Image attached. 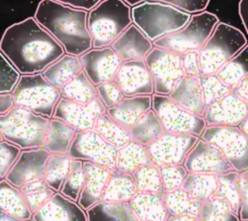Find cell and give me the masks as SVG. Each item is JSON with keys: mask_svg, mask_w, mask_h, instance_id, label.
Wrapping results in <instances>:
<instances>
[{"mask_svg": "<svg viewBox=\"0 0 248 221\" xmlns=\"http://www.w3.org/2000/svg\"><path fill=\"white\" fill-rule=\"evenodd\" d=\"M0 51L21 76L42 72L65 54L62 46L34 16L5 30L0 40Z\"/></svg>", "mask_w": 248, "mask_h": 221, "instance_id": "cell-1", "label": "cell"}, {"mask_svg": "<svg viewBox=\"0 0 248 221\" xmlns=\"http://www.w3.org/2000/svg\"><path fill=\"white\" fill-rule=\"evenodd\" d=\"M87 14L88 11L72 8L55 0H41L34 18L62 46L65 54L79 57L92 48Z\"/></svg>", "mask_w": 248, "mask_h": 221, "instance_id": "cell-2", "label": "cell"}, {"mask_svg": "<svg viewBox=\"0 0 248 221\" xmlns=\"http://www.w3.org/2000/svg\"><path fill=\"white\" fill-rule=\"evenodd\" d=\"M132 7L123 0H102L87 14V29L92 48L109 47L132 21Z\"/></svg>", "mask_w": 248, "mask_h": 221, "instance_id": "cell-3", "label": "cell"}, {"mask_svg": "<svg viewBox=\"0 0 248 221\" xmlns=\"http://www.w3.org/2000/svg\"><path fill=\"white\" fill-rule=\"evenodd\" d=\"M48 119L19 106L0 115V133L3 139L21 150L43 148Z\"/></svg>", "mask_w": 248, "mask_h": 221, "instance_id": "cell-4", "label": "cell"}, {"mask_svg": "<svg viewBox=\"0 0 248 221\" xmlns=\"http://www.w3.org/2000/svg\"><path fill=\"white\" fill-rule=\"evenodd\" d=\"M132 21L152 42L184 27L191 14L169 4L144 1L132 7Z\"/></svg>", "mask_w": 248, "mask_h": 221, "instance_id": "cell-5", "label": "cell"}, {"mask_svg": "<svg viewBox=\"0 0 248 221\" xmlns=\"http://www.w3.org/2000/svg\"><path fill=\"white\" fill-rule=\"evenodd\" d=\"M246 46V35L240 29L218 22L209 39L198 51L201 75H215Z\"/></svg>", "mask_w": 248, "mask_h": 221, "instance_id": "cell-6", "label": "cell"}, {"mask_svg": "<svg viewBox=\"0 0 248 221\" xmlns=\"http://www.w3.org/2000/svg\"><path fill=\"white\" fill-rule=\"evenodd\" d=\"M14 105L28 109L41 116L51 118L59 102L60 90L42 72L22 75L12 90Z\"/></svg>", "mask_w": 248, "mask_h": 221, "instance_id": "cell-7", "label": "cell"}, {"mask_svg": "<svg viewBox=\"0 0 248 221\" xmlns=\"http://www.w3.org/2000/svg\"><path fill=\"white\" fill-rule=\"evenodd\" d=\"M218 22V18L207 10L194 13L191 14L184 27L153 42V44L179 55L199 51Z\"/></svg>", "mask_w": 248, "mask_h": 221, "instance_id": "cell-8", "label": "cell"}, {"mask_svg": "<svg viewBox=\"0 0 248 221\" xmlns=\"http://www.w3.org/2000/svg\"><path fill=\"white\" fill-rule=\"evenodd\" d=\"M152 109L157 115L166 133L187 134L200 138L207 126L203 116L180 107L168 95L153 94Z\"/></svg>", "mask_w": 248, "mask_h": 221, "instance_id": "cell-9", "label": "cell"}, {"mask_svg": "<svg viewBox=\"0 0 248 221\" xmlns=\"http://www.w3.org/2000/svg\"><path fill=\"white\" fill-rule=\"evenodd\" d=\"M200 138L214 146L236 171L248 169V136L235 126H206Z\"/></svg>", "mask_w": 248, "mask_h": 221, "instance_id": "cell-10", "label": "cell"}, {"mask_svg": "<svg viewBox=\"0 0 248 221\" xmlns=\"http://www.w3.org/2000/svg\"><path fill=\"white\" fill-rule=\"evenodd\" d=\"M181 55L154 46L144 58V64L154 81V94L168 95L184 77Z\"/></svg>", "mask_w": 248, "mask_h": 221, "instance_id": "cell-11", "label": "cell"}, {"mask_svg": "<svg viewBox=\"0 0 248 221\" xmlns=\"http://www.w3.org/2000/svg\"><path fill=\"white\" fill-rule=\"evenodd\" d=\"M117 152L118 149L92 129L77 134L67 155L71 159L89 162L115 170Z\"/></svg>", "mask_w": 248, "mask_h": 221, "instance_id": "cell-12", "label": "cell"}, {"mask_svg": "<svg viewBox=\"0 0 248 221\" xmlns=\"http://www.w3.org/2000/svg\"><path fill=\"white\" fill-rule=\"evenodd\" d=\"M199 139L193 135L164 133L147 147L152 162L158 167L183 165L188 153Z\"/></svg>", "mask_w": 248, "mask_h": 221, "instance_id": "cell-13", "label": "cell"}, {"mask_svg": "<svg viewBox=\"0 0 248 221\" xmlns=\"http://www.w3.org/2000/svg\"><path fill=\"white\" fill-rule=\"evenodd\" d=\"M106 112V108L96 97L91 102L82 104L61 97L53 116L70 125L78 133L92 130L98 117Z\"/></svg>", "mask_w": 248, "mask_h": 221, "instance_id": "cell-14", "label": "cell"}, {"mask_svg": "<svg viewBox=\"0 0 248 221\" xmlns=\"http://www.w3.org/2000/svg\"><path fill=\"white\" fill-rule=\"evenodd\" d=\"M78 58L85 76L95 86L114 81L122 64L121 59L110 46L91 48Z\"/></svg>", "mask_w": 248, "mask_h": 221, "instance_id": "cell-15", "label": "cell"}, {"mask_svg": "<svg viewBox=\"0 0 248 221\" xmlns=\"http://www.w3.org/2000/svg\"><path fill=\"white\" fill-rule=\"evenodd\" d=\"M183 166L188 173L195 174L218 176L234 170L217 149L201 138L188 153Z\"/></svg>", "mask_w": 248, "mask_h": 221, "instance_id": "cell-16", "label": "cell"}, {"mask_svg": "<svg viewBox=\"0 0 248 221\" xmlns=\"http://www.w3.org/2000/svg\"><path fill=\"white\" fill-rule=\"evenodd\" d=\"M124 96L153 95L154 81L144 61L122 62L114 80Z\"/></svg>", "mask_w": 248, "mask_h": 221, "instance_id": "cell-17", "label": "cell"}, {"mask_svg": "<svg viewBox=\"0 0 248 221\" xmlns=\"http://www.w3.org/2000/svg\"><path fill=\"white\" fill-rule=\"evenodd\" d=\"M248 117V102L232 91L206 107L203 118L207 126H237Z\"/></svg>", "mask_w": 248, "mask_h": 221, "instance_id": "cell-18", "label": "cell"}, {"mask_svg": "<svg viewBox=\"0 0 248 221\" xmlns=\"http://www.w3.org/2000/svg\"><path fill=\"white\" fill-rule=\"evenodd\" d=\"M48 156L49 153L45 148L21 150L5 180L13 187L19 188L24 184L43 179Z\"/></svg>", "mask_w": 248, "mask_h": 221, "instance_id": "cell-19", "label": "cell"}, {"mask_svg": "<svg viewBox=\"0 0 248 221\" xmlns=\"http://www.w3.org/2000/svg\"><path fill=\"white\" fill-rule=\"evenodd\" d=\"M33 221H87L86 211L77 202L56 192L32 215Z\"/></svg>", "mask_w": 248, "mask_h": 221, "instance_id": "cell-20", "label": "cell"}, {"mask_svg": "<svg viewBox=\"0 0 248 221\" xmlns=\"http://www.w3.org/2000/svg\"><path fill=\"white\" fill-rule=\"evenodd\" d=\"M83 185L78 204L87 210L102 201V196L112 170L89 162H83Z\"/></svg>", "mask_w": 248, "mask_h": 221, "instance_id": "cell-21", "label": "cell"}, {"mask_svg": "<svg viewBox=\"0 0 248 221\" xmlns=\"http://www.w3.org/2000/svg\"><path fill=\"white\" fill-rule=\"evenodd\" d=\"M122 62L141 60L154 48L153 42L148 39L134 23L124 31L110 46Z\"/></svg>", "mask_w": 248, "mask_h": 221, "instance_id": "cell-22", "label": "cell"}, {"mask_svg": "<svg viewBox=\"0 0 248 221\" xmlns=\"http://www.w3.org/2000/svg\"><path fill=\"white\" fill-rule=\"evenodd\" d=\"M218 187L214 196L225 201L237 215L241 204H248V173L229 171L217 176Z\"/></svg>", "mask_w": 248, "mask_h": 221, "instance_id": "cell-23", "label": "cell"}, {"mask_svg": "<svg viewBox=\"0 0 248 221\" xmlns=\"http://www.w3.org/2000/svg\"><path fill=\"white\" fill-rule=\"evenodd\" d=\"M153 95L125 96L115 106L106 109V113L127 129H131L148 110L152 109Z\"/></svg>", "mask_w": 248, "mask_h": 221, "instance_id": "cell-24", "label": "cell"}, {"mask_svg": "<svg viewBox=\"0 0 248 221\" xmlns=\"http://www.w3.org/2000/svg\"><path fill=\"white\" fill-rule=\"evenodd\" d=\"M168 96L172 102L193 114L203 116L205 113L206 105L198 77H183Z\"/></svg>", "mask_w": 248, "mask_h": 221, "instance_id": "cell-25", "label": "cell"}, {"mask_svg": "<svg viewBox=\"0 0 248 221\" xmlns=\"http://www.w3.org/2000/svg\"><path fill=\"white\" fill-rule=\"evenodd\" d=\"M162 194L136 193L129 204L140 221H166L169 214L166 210Z\"/></svg>", "mask_w": 248, "mask_h": 221, "instance_id": "cell-26", "label": "cell"}, {"mask_svg": "<svg viewBox=\"0 0 248 221\" xmlns=\"http://www.w3.org/2000/svg\"><path fill=\"white\" fill-rule=\"evenodd\" d=\"M78 132L64 121L51 117L45 140V148L49 154L67 155L70 146Z\"/></svg>", "mask_w": 248, "mask_h": 221, "instance_id": "cell-27", "label": "cell"}, {"mask_svg": "<svg viewBox=\"0 0 248 221\" xmlns=\"http://www.w3.org/2000/svg\"><path fill=\"white\" fill-rule=\"evenodd\" d=\"M81 70L82 67L78 56L64 54L43 70L42 75L60 90Z\"/></svg>", "mask_w": 248, "mask_h": 221, "instance_id": "cell-28", "label": "cell"}, {"mask_svg": "<svg viewBox=\"0 0 248 221\" xmlns=\"http://www.w3.org/2000/svg\"><path fill=\"white\" fill-rule=\"evenodd\" d=\"M153 162L147 147L132 140L118 149L115 170L133 175L137 170Z\"/></svg>", "mask_w": 248, "mask_h": 221, "instance_id": "cell-29", "label": "cell"}, {"mask_svg": "<svg viewBox=\"0 0 248 221\" xmlns=\"http://www.w3.org/2000/svg\"><path fill=\"white\" fill-rule=\"evenodd\" d=\"M137 192L133 175L115 170L109 177L101 202L130 203Z\"/></svg>", "mask_w": 248, "mask_h": 221, "instance_id": "cell-30", "label": "cell"}, {"mask_svg": "<svg viewBox=\"0 0 248 221\" xmlns=\"http://www.w3.org/2000/svg\"><path fill=\"white\" fill-rule=\"evenodd\" d=\"M0 212L26 221L32 219V212L24 203L19 188L10 185L5 179L0 180Z\"/></svg>", "mask_w": 248, "mask_h": 221, "instance_id": "cell-31", "label": "cell"}, {"mask_svg": "<svg viewBox=\"0 0 248 221\" xmlns=\"http://www.w3.org/2000/svg\"><path fill=\"white\" fill-rule=\"evenodd\" d=\"M85 211L87 221H140L129 203L99 202Z\"/></svg>", "mask_w": 248, "mask_h": 221, "instance_id": "cell-32", "label": "cell"}, {"mask_svg": "<svg viewBox=\"0 0 248 221\" xmlns=\"http://www.w3.org/2000/svg\"><path fill=\"white\" fill-rule=\"evenodd\" d=\"M163 202L169 216H199L202 203L196 201L182 187L164 192Z\"/></svg>", "mask_w": 248, "mask_h": 221, "instance_id": "cell-33", "label": "cell"}, {"mask_svg": "<svg viewBox=\"0 0 248 221\" xmlns=\"http://www.w3.org/2000/svg\"><path fill=\"white\" fill-rule=\"evenodd\" d=\"M130 133L133 141L148 147L165 132L157 115L151 109L130 129Z\"/></svg>", "mask_w": 248, "mask_h": 221, "instance_id": "cell-34", "label": "cell"}, {"mask_svg": "<svg viewBox=\"0 0 248 221\" xmlns=\"http://www.w3.org/2000/svg\"><path fill=\"white\" fill-rule=\"evenodd\" d=\"M217 176L195 173H188L182 185V188L200 203L212 199L217 190Z\"/></svg>", "mask_w": 248, "mask_h": 221, "instance_id": "cell-35", "label": "cell"}, {"mask_svg": "<svg viewBox=\"0 0 248 221\" xmlns=\"http://www.w3.org/2000/svg\"><path fill=\"white\" fill-rule=\"evenodd\" d=\"M93 130L116 149H120L132 141L130 130L113 120L106 112L98 117Z\"/></svg>", "mask_w": 248, "mask_h": 221, "instance_id": "cell-36", "label": "cell"}, {"mask_svg": "<svg viewBox=\"0 0 248 221\" xmlns=\"http://www.w3.org/2000/svg\"><path fill=\"white\" fill-rule=\"evenodd\" d=\"M215 75L232 90L246 76H248V49L247 46L222 66Z\"/></svg>", "mask_w": 248, "mask_h": 221, "instance_id": "cell-37", "label": "cell"}, {"mask_svg": "<svg viewBox=\"0 0 248 221\" xmlns=\"http://www.w3.org/2000/svg\"><path fill=\"white\" fill-rule=\"evenodd\" d=\"M61 96L65 100L87 104L97 97L95 85L88 80L83 70L60 89Z\"/></svg>", "mask_w": 248, "mask_h": 221, "instance_id": "cell-38", "label": "cell"}, {"mask_svg": "<svg viewBox=\"0 0 248 221\" xmlns=\"http://www.w3.org/2000/svg\"><path fill=\"white\" fill-rule=\"evenodd\" d=\"M72 159L68 155L49 154L46 163L43 180L52 187L56 192H59L70 169Z\"/></svg>", "mask_w": 248, "mask_h": 221, "instance_id": "cell-39", "label": "cell"}, {"mask_svg": "<svg viewBox=\"0 0 248 221\" xmlns=\"http://www.w3.org/2000/svg\"><path fill=\"white\" fill-rule=\"evenodd\" d=\"M19 190L24 203L26 204L32 214L56 193V191L49 187L43 179L24 184L19 187Z\"/></svg>", "mask_w": 248, "mask_h": 221, "instance_id": "cell-40", "label": "cell"}, {"mask_svg": "<svg viewBox=\"0 0 248 221\" xmlns=\"http://www.w3.org/2000/svg\"><path fill=\"white\" fill-rule=\"evenodd\" d=\"M138 192L144 193H163L160 170L154 163L147 164L133 174Z\"/></svg>", "mask_w": 248, "mask_h": 221, "instance_id": "cell-41", "label": "cell"}, {"mask_svg": "<svg viewBox=\"0 0 248 221\" xmlns=\"http://www.w3.org/2000/svg\"><path fill=\"white\" fill-rule=\"evenodd\" d=\"M199 218L201 221H239L231 206L216 196L202 203Z\"/></svg>", "mask_w": 248, "mask_h": 221, "instance_id": "cell-42", "label": "cell"}, {"mask_svg": "<svg viewBox=\"0 0 248 221\" xmlns=\"http://www.w3.org/2000/svg\"><path fill=\"white\" fill-rule=\"evenodd\" d=\"M82 161L72 159L68 174L60 189V193L65 198L77 202L83 185V166Z\"/></svg>", "mask_w": 248, "mask_h": 221, "instance_id": "cell-43", "label": "cell"}, {"mask_svg": "<svg viewBox=\"0 0 248 221\" xmlns=\"http://www.w3.org/2000/svg\"><path fill=\"white\" fill-rule=\"evenodd\" d=\"M198 80H199L203 102L206 107L232 91V89L222 84L216 75H200Z\"/></svg>", "mask_w": 248, "mask_h": 221, "instance_id": "cell-44", "label": "cell"}, {"mask_svg": "<svg viewBox=\"0 0 248 221\" xmlns=\"http://www.w3.org/2000/svg\"><path fill=\"white\" fill-rule=\"evenodd\" d=\"M162 190L169 192L182 187V185L188 175L183 165H166L159 167Z\"/></svg>", "mask_w": 248, "mask_h": 221, "instance_id": "cell-45", "label": "cell"}, {"mask_svg": "<svg viewBox=\"0 0 248 221\" xmlns=\"http://www.w3.org/2000/svg\"><path fill=\"white\" fill-rule=\"evenodd\" d=\"M123 1H125L131 7L144 1L161 2L177 7L190 14H194L206 10L211 0H123Z\"/></svg>", "mask_w": 248, "mask_h": 221, "instance_id": "cell-46", "label": "cell"}, {"mask_svg": "<svg viewBox=\"0 0 248 221\" xmlns=\"http://www.w3.org/2000/svg\"><path fill=\"white\" fill-rule=\"evenodd\" d=\"M20 73L0 51V93H10L20 79Z\"/></svg>", "mask_w": 248, "mask_h": 221, "instance_id": "cell-47", "label": "cell"}, {"mask_svg": "<svg viewBox=\"0 0 248 221\" xmlns=\"http://www.w3.org/2000/svg\"><path fill=\"white\" fill-rule=\"evenodd\" d=\"M95 87L97 97L106 109L117 105L125 97L115 81L102 83Z\"/></svg>", "mask_w": 248, "mask_h": 221, "instance_id": "cell-48", "label": "cell"}, {"mask_svg": "<svg viewBox=\"0 0 248 221\" xmlns=\"http://www.w3.org/2000/svg\"><path fill=\"white\" fill-rule=\"evenodd\" d=\"M21 153L17 146L5 140L0 142V179H5Z\"/></svg>", "mask_w": 248, "mask_h": 221, "instance_id": "cell-49", "label": "cell"}, {"mask_svg": "<svg viewBox=\"0 0 248 221\" xmlns=\"http://www.w3.org/2000/svg\"><path fill=\"white\" fill-rule=\"evenodd\" d=\"M180 63L184 77H199L201 75L199 53H198V51L188 52L181 55Z\"/></svg>", "mask_w": 248, "mask_h": 221, "instance_id": "cell-50", "label": "cell"}, {"mask_svg": "<svg viewBox=\"0 0 248 221\" xmlns=\"http://www.w3.org/2000/svg\"><path fill=\"white\" fill-rule=\"evenodd\" d=\"M55 1L76 9L89 11L98 3H100L102 0H55Z\"/></svg>", "mask_w": 248, "mask_h": 221, "instance_id": "cell-51", "label": "cell"}, {"mask_svg": "<svg viewBox=\"0 0 248 221\" xmlns=\"http://www.w3.org/2000/svg\"><path fill=\"white\" fill-rule=\"evenodd\" d=\"M237 13L240 19L244 34L247 35V24H248V0H239L237 5Z\"/></svg>", "mask_w": 248, "mask_h": 221, "instance_id": "cell-52", "label": "cell"}, {"mask_svg": "<svg viewBox=\"0 0 248 221\" xmlns=\"http://www.w3.org/2000/svg\"><path fill=\"white\" fill-rule=\"evenodd\" d=\"M237 97L244 102H248V76L242 79L232 90Z\"/></svg>", "mask_w": 248, "mask_h": 221, "instance_id": "cell-53", "label": "cell"}, {"mask_svg": "<svg viewBox=\"0 0 248 221\" xmlns=\"http://www.w3.org/2000/svg\"><path fill=\"white\" fill-rule=\"evenodd\" d=\"M14 106V101L11 92L0 93V115L6 114Z\"/></svg>", "mask_w": 248, "mask_h": 221, "instance_id": "cell-54", "label": "cell"}, {"mask_svg": "<svg viewBox=\"0 0 248 221\" xmlns=\"http://www.w3.org/2000/svg\"><path fill=\"white\" fill-rule=\"evenodd\" d=\"M166 221H201V220L199 216L179 215V216H168Z\"/></svg>", "mask_w": 248, "mask_h": 221, "instance_id": "cell-55", "label": "cell"}, {"mask_svg": "<svg viewBox=\"0 0 248 221\" xmlns=\"http://www.w3.org/2000/svg\"><path fill=\"white\" fill-rule=\"evenodd\" d=\"M244 135L248 136V117L243 119L240 123L236 126Z\"/></svg>", "mask_w": 248, "mask_h": 221, "instance_id": "cell-56", "label": "cell"}, {"mask_svg": "<svg viewBox=\"0 0 248 221\" xmlns=\"http://www.w3.org/2000/svg\"><path fill=\"white\" fill-rule=\"evenodd\" d=\"M0 221H19L18 219H15L12 216H9L7 214L0 212Z\"/></svg>", "mask_w": 248, "mask_h": 221, "instance_id": "cell-57", "label": "cell"}, {"mask_svg": "<svg viewBox=\"0 0 248 221\" xmlns=\"http://www.w3.org/2000/svg\"><path fill=\"white\" fill-rule=\"evenodd\" d=\"M4 139H3V137H2V135H1V133H0V142H1V141H3Z\"/></svg>", "mask_w": 248, "mask_h": 221, "instance_id": "cell-58", "label": "cell"}, {"mask_svg": "<svg viewBox=\"0 0 248 221\" xmlns=\"http://www.w3.org/2000/svg\"><path fill=\"white\" fill-rule=\"evenodd\" d=\"M26 221H33V220H32V219H30V220H26Z\"/></svg>", "mask_w": 248, "mask_h": 221, "instance_id": "cell-59", "label": "cell"}, {"mask_svg": "<svg viewBox=\"0 0 248 221\" xmlns=\"http://www.w3.org/2000/svg\"><path fill=\"white\" fill-rule=\"evenodd\" d=\"M0 180H1V179H0Z\"/></svg>", "mask_w": 248, "mask_h": 221, "instance_id": "cell-60", "label": "cell"}]
</instances>
